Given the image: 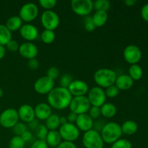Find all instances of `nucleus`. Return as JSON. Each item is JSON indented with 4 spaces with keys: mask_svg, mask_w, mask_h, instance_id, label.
Instances as JSON below:
<instances>
[{
    "mask_svg": "<svg viewBox=\"0 0 148 148\" xmlns=\"http://www.w3.org/2000/svg\"><path fill=\"white\" fill-rule=\"evenodd\" d=\"M72 95L67 88L55 87L47 96L48 104L53 109L64 110L69 106Z\"/></svg>",
    "mask_w": 148,
    "mask_h": 148,
    "instance_id": "f257e3e1",
    "label": "nucleus"
},
{
    "mask_svg": "<svg viewBox=\"0 0 148 148\" xmlns=\"http://www.w3.org/2000/svg\"><path fill=\"white\" fill-rule=\"evenodd\" d=\"M116 77V73L113 69L109 68H101L95 72L93 79L97 86L104 89L115 85Z\"/></svg>",
    "mask_w": 148,
    "mask_h": 148,
    "instance_id": "f03ea898",
    "label": "nucleus"
},
{
    "mask_svg": "<svg viewBox=\"0 0 148 148\" xmlns=\"http://www.w3.org/2000/svg\"><path fill=\"white\" fill-rule=\"evenodd\" d=\"M101 135L104 143L112 145L122 135L121 125L116 122L106 123L101 131Z\"/></svg>",
    "mask_w": 148,
    "mask_h": 148,
    "instance_id": "7ed1b4c3",
    "label": "nucleus"
},
{
    "mask_svg": "<svg viewBox=\"0 0 148 148\" xmlns=\"http://www.w3.org/2000/svg\"><path fill=\"white\" fill-rule=\"evenodd\" d=\"M82 143L85 148H103L104 142L101 133L95 130L84 132Z\"/></svg>",
    "mask_w": 148,
    "mask_h": 148,
    "instance_id": "20e7f679",
    "label": "nucleus"
},
{
    "mask_svg": "<svg viewBox=\"0 0 148 148\" xmlns=\"http://www.w3.org/2000/svg\"><path fill=\"white\" fill-rule=\"evenodd\" d=\"M40 23L45 30L54 31L60 24V18L53 10L44 11L40 15Z\"/></svg>",
    "mask_w": 148,
    "mask_h": 148,
    "instance_id": "39448f33",
    "label": "nucleus"
},
{
    "mask_svg": "<svg viewBox=\"0 0 148 148\" xmlns=\"http://www.w3.org/2000/svg\"><path fill=\"white\" fill-rule=\"evenodd\" d=\"M91 105L86 95L85 96L73 97L69 104V110L71 112L77 115L87 114L90 108Z\"/></svg>",
    "mask_w": 148,
    "mask_h": 148,
    "instance_id": "423d86ee",
    "label": "nucleus"
},
{
    "mask_svg": "<svg viewBox=\"0 0 148 148\" xmlns=\"http://www.w3.org/2000/svg\"><path fill=\"white\" fill-rule=\"evenodd\" d=\"M38 7L35 3L28 2L23 4L19 11V17L23 22L30 23L34 21L38 16Z\"/></svg>",
    "mask_w": 148,
    "mask_h": 148,
    "instance_id": "0eeeda50",
    "label": "nucleus"
},
{
    "mask_svg": "<svg viewBox=\"0 0 148 148\" xmlns=\"http://www.w3.org/2000/svg\"><path fill=\"white\" fill-rule=\"evenodd\" d=\"M71 8L77 15L87 17L93 10V1L91 0H72Z\"/></svg>",
    "mask_w": 148,
    "mask_h": 148,
    "instance_id": "6e6552de",
    "label": "nucleus"
},
{
    "mask_svg": "<svg viewBox=\"0 0 148 148\" xmlns=\"http://www.w3.org/2000/svg\"><path fill=\"white\" fill-rule=\"evenodd\" d=\"M59 132L60 134L63 141L74 143L79 137L80 131L78 130L75 124H71L67 122L66 124L61 125L59 129Z\"/></svg>",
    "mask_w": 148,
    "mask_h": 148,
    "instance_id": "1a4fd4ad",
    "label": "nucleus"
},
{
    "mask_svg": "<svg viewBox=\"0 0 148 148\" xmlns=\"http://www.w3.org/2000/svg\"><path fill=\"white\" fill-rule=\"evenodd\" d=\"M19 120L17 110L14 108H7L0 114V125L5 129H12Z\"/></svg>",
    "mask_w": 148,
    "mask_h": 148,
    "instance_id": "9d476101",
    "label": "nucleus"
},
{
    "mask_svg": "<svg viewBox=\"0 0 148 148\" xmlns=\"http://www.w3.org/2000/svg\"><path fill=\"white\" fill-rule=\"evenodd\" d=\"M87 98L90 103L91 106H96L101 108L106 103V95L105 90L100 87L95 86L89 90Z\"/></svg>",
    "mask_w": 148,
    "mask_h": 148,
    "instance_id": "9b49d317",
    "label": "nucleus"
},
{
    "mask_svg": "<svg viewBox=\"0 0 148 148\" xmlns=\"http://www.w3.org/2000/svg\"><path fill=\"white\" fill-rule=\"evenodd\" d=\"M54 88L55 81L46 75L39 77L34 83L35 91L40 95H48Z\"/></svg>",
    "mask_w": 148,
    "mask_h": 148,
    "instance_id": "f8f14e48",
    "label": "nucleus"
},
{
    "mask_svg": "<svg viewBox=\"0 0 148 148\" xmlns=\"http://www.w3.org/2000/svg\"><path fill=\"white\" fill-rule=\"evenodd\" d=\"M123 56L124 60L130 65L137 64L142 59V51L136 45H129L124 49Z\"/></svg>",
    "mask_w": 148,
    "mask_h": 148,
    "instance_id": "ddd939ff",
    "label": "nucleus"
},
{
    "mask_svg": "<svg viewBox=\"0 0 148 148\" xmlns=\"http://www.w3.org/2000/svg\"><path fill=\"white\" fill-rule=\"evenodd\" d=\"M18 52L22 57L30 60L36 59L38 53V49L33 42L26 41L20 45Z\"/></svg>",
    "mask_w": 148,
    "mask_h": 148,
    "instance_id": "4468645a",
    "label": "nucleus"
},
{
    "mask_svg": "<svg viewBox=\"0 0 148 148\" xmlns=\"http://www.w3.org/2000/svg\"><path fill=\"white\" fill-rule=\"evenodd\" d=\"M72 97L85 96L89 91L88 85L81 79H74L68 88Z\"/></svg>",
    "mask_w": 148,
    "mask_h": 148,
    "instance_id": "2eb2a0df",
    "label": "nucleus"
},
{
    "mask_svg": "<svg viewBox=\"0 0 148 148\" xmlns=\"http://www.w3.org/2000/svg\"><path fill=\"white\" fill-rule=\"evenodd\" d=\"M20 35L27 42H32L36 40L39 36V32L37 27L33 24H23L20 29Z\"/></svg>",
    "mask_w": 148,
    "mask_h": 148,
    "instance_id": "dca6fc26",
    "label": "nucleus"
},
{
    "mask_svg": "<svg viewBox=\"0 0 148 148\" xmlns=\"http://www.w3.org/2000/svg\"><path fill=\"white\" fill-rule=\"evenodd\" d=\"M19 119L21 120L22 122L27 123L32 121L36 119L34 108L29 104H23L17 110Z\"/></svg>",
    "mask_w": 148,
    "mask_h": 148,
    "instance_id": "f3484780",
    "label": "nucleus"
},
{
    "mask_svg": "<svg viewBox=\"0 0 148 148\" xmlns=\"http://www.w3.org/2000/svg\"><path fill=\"white\" fill-rule=\"evenodd\" d=\"M93 124L94 120L91 119V117L88 114H84L77 116L75 124L79 131L86 132L93 129Z\"/></svg>",
    "mask_w": 148,
    "mask_h": 148,
    "instance_id": "a211bd4d",
    "label": "nucleus"
},
{
    "mask_svg": "<svg viewBox=\"0 0 148 148\" xmlns=\"http://www.w3.org/2000/svg\"><path fill=\"white\" fill-rule=\"evenodd\" d=\"M36 119L40 121H46L52 114V108L46 103H40L34 108Z\"/></svg>",
    "mask_w": 148,
    "mask_h": 148,
    "instance_id": "6ab92c4d",
    "label": "nucleus"
},
{
    "mask_svg": "<svg viewBox=\"0 0 148 148\" xmlns=\"http://www.w3.org/2000/svg\"><path fill=\"white\" fill-rule=\"evenodd\" d=\"M134 81L126 74H122L116 77L115 85L119 90H127L132 88Z\"/></svg>",
    "mask_w": 148,
    "mask_h": 148,
    "instance_id": "aec40b11",
    "label": "nucleus"
},
{
    "mask_svg": "<svg viewBox=\"0 0 148 148\" xmlns=\"http://www.w3.org/2000/svg\"><path fill=\"white\" fill-rule=\"evenodd\" d=\"M92 20L95 27H101L105 25L108 20V14L107 12L95 11L92 14Z\"/></svg>",
    "mask_w": 148,
    "mask_h": 148,
    "instance_id": "412c9836",
    "label": "nucleus"
},
{
    "mask_svg": "<svg viewBox=\"0 0 148 148\" xmlns=\"http://www.w3.org/2000/svg\"><path fill=\"white\" fill-rule=\"evenodd\" d=\"M23 25V22L20 17L18 15H14L7 19L5 26L10 32H14L20 30Z\"/></svg>",
    "mask_w": 148,
    "mask_h": 148,
    "instance_id": "4be33fe9",
    "label": "nucleus"
},
{
    "mask_svg": "<svg viewBox=\"0 0 148 148\" xmlns=\"http://www.w3.org/2000/svg\"><path fill=\"white\" fill-rule=\"evenodd\" d=\"M46 143L48 146L51 147H56L62 142V139L61 137L58 130L55 131H49L46 138Z\"/></svg>",
    "mask_w": 148,
    "mask_h": 148,
    "instance_id": "5701e85b",
    "label": "nucleus"
},
{
    "mask_svg": "<svg viewBox=\"0 0 148 148\" xmlns=\"http://www.w3.org/2000/svg\"><path fill=\"white\" fill-rule=\"evenodd\" d=\"M101 116L106 119H111L116 116L117 113L116 106L112 103L106 102L101 107Z\"/></svg>",
    "mask_w": 148,
    "mask_h": 148,
    "instance_id": "b1692460",
    "label": "nucleus"
},
{
    "mask_svg": "<svg viewBox=\"0 0 148 148\" xmlns=\"http://www.w3.org/2000/svg\"><path fill=\"white\" fill-rule=\"evenodd\" d=\"M122 134L131 136L135 134L138 130V125L132 120H127L121 125Z\"/></svg>",
    "mask_w": 148,
    "mask_h": 148,
    "instance_id": "393cba45",
    "label": "nucleus"
},
{
    "mask_svg": "<svg viewBox=\"0 0 148 148\" xmlns=\"http://www.w3.org/2000/svg\"><path fill=\"white\" fill-rule=\"evenodd\" d=\"M45 126L49 131H55L61 127L59 116L57 114H52L45 121Z\"/></svg>",
    "mask_w": 148,
    "mask_h": 148,
    "instance_id": "a878e982",
    "label": "nucleus"
},
{
    "mask_svg": "<svg viewBox=\"0 0 148 148\" xmlns=\"http://www.w3.org/2000/svg\"><path fill=\"white\" fill-rule=\"evenodd\" d=\"M129 76L134 81L140 80L143 76V70L138 64L131 65L129 68Z\"/></svg>",
    "mask_w": 148,
    "mask_h": 148,
    "instance_id": "bb28decb",
    "label": "nucleus"
},
{
    "mask_svg": "<svg viewBox=\"0 0 148 148\" xmlns=\"http://www.w3.org/2000/svg\"><path fill=\"white\" fill-rule=\"evenodd\" d=\"M12 40V32L8 30L5 25H0V45L5 46Z\"/></svg>",
    "mask_w": 148,
    "mask_h": 148,
    "instance_id": "cd10ccee",
    "label": "nucleus"
},
{
    "mask_svg": "<svg viewBox=\"0 0 148 148\" xmlns=\"http://www.w3.org/2000/svg\"><path fill=\"white\" fill-rule=\"evenodd\" d=\"M111 8V2L108 0H97L93 1V10L95 11H103L108 12Z\"/></svg>",
    "mask_w": 148,
    "mask_h": 148,
    "instance_id": "c85d7f7f",
    "label": "nucleus"
},
{
    "mask_svg": "<svg viewBox=\"0 0 148 148\" xmlns=\"http://www.w3.org/2000/svg\"><path fill=\"white\" fill-rule=\"evenodd\" d=\"M40 40L42 42L46 44H51L53 43L56 38V35H55L54 31L49 30H44L41 33L40 36Z\"/></svg>",
    "mask_w": 148,
    "mask_h": 148,
    "instance_id": "c756f323",
    "label": "nucleus"
},
{
    "mask_svg": "<svg viewBox=\"0 0 148 148\" xmlns=\"http://www.w3.org/2000/svg\"><path fill=\"white\" fill-rule=\"evenodd\" d=\"M25 143L23 140L20 136L12 137L9 143V148H25Z\"/></svg>",
    "mask_w": 148,
    "mask_h": 148,
    "instance_id": "7c9ffc66",
    "label": "nucleus"
},
{
    "mask_svg": "<svg viewBox=\"0 0 148 148\" xmlns=\"http://www.w3.org/2000/svg\"><path fill=\"white\" fill-rule=\"evenodd\" d=\"M49 132V130L46 128L45 124H39L35 132H36V136L38 140H46Z\"/></svg>",
    "mask_w": 148,
    "mask_h": 148,
    "instance_id": "2f4dec72",
    "label": "nucleus"
},
{
    "mask_svg": "<svg viewBox=\"0 0 148 148\" xmlns=\"http://www.w3.org/2000/svg\"><path fill=\"white\" fill-rule=\"evenodd\" d=\"M111 148H132V145L130 140L119 139L111 145Z\"/></svg>",
    "mask_w": 148,
    "mask_h": 148,
    "instance_id": "473e14b6",
    "label": "nucleus"
},
{
    "mask_svg": "<svg viewBox=\"0 0 148 148\" xmlns=\"http://www.w3.org/2000/svg\"><path fill=\"white\" fill-rule=\"evenodd\" d=\"M73 80L74 79L72 75H69V74H64L61 77L60 79H59V86L68 89V88Z\"/></svg>",
    "mask_w": 148,
    "mask_h": 148,
    "instance_id": "72a5a7b5",
    "label": "nucleus"
},
{
    "mask_svg": "<svg viewBox=\"0 0 148 148\" xmlns=\"http://www.w3.org/2000/svg\"><path fill=\"white\" fill-rule=\"evenodd\" d=\"M12 132L15 136H21L23 133L27 130V127L25 123L18 122L12 127Z\"/></svg>",
    "mask_w": 148,
    "mask_h": 148,
    "instance_id": "f704fd0d",
    "label": "nucleus"
},
{
    "mask_svg": "<svg viewBox=\"0 0 148 148\" xmlns=\"http://www.w3.org/2000/svg\"><path fill=\"white\" fill-rule=\"evenodd\" d=\"M56 0H40L39 4L43 9H44L45 11L47 10H52L56 6Z\"/></svg>",
    "mask_w": 148,
    "mask_h": 148,
    "instance_id": "c9c22d12",
    "label": "nucleus"
},
{
    "mask_svg": "<svg viewBox=\"0 0 148 148\" xmlns=\"http://www.w3.org/2000/svg\"><path fill=\"white\" fill-rule=\"evenodd\" d=\"M120 90L118 89L116 86L115 85H111V86L108 87V88H106L105 93L106 95V98H114L117 96V95L119 94Z\"/></svg>",
    "mask_w": 148,
    "mask_h": 148,
    "instance_id": "e433bc0d",
    "label": "nucleus"
},
{
    "mask_svg": "<svg viewBox=\"0 0 148 148\" xmlns=\"http://www.w3.org/2000/svg\"><path fill=\"white\" fill-rule=\"evenodd\" d=\"M88 115L91 117L93 120H97L100 118L101 116V108L99 107L96 106H91L90 110L88 111Z\"/></svg>",
    "mask_w": 148,
    "mask_h": 148,
    "instance_id": "4c0bfd02",
    "label": "nucleus"
},
{
    "mask_svg": "<svg viewBox=\"0 0 148 148\" xmlns=\"http://www.w3.org/2000/svg\"><path fill=\"white\" fill-rule=\"evenodd\" d=\"M59 75H60V72H59V69L55 67V66H51V67L49 68L47 72H46V76L49 77V78L52 79L53 80L57 79L59 77Z\"/></svg>",
    "mask_w": 148,
    "mask_h": 148,
    "instance_id": "58836bf2",
    "label": "nucleus"
},
{
    "mask_svg": "<svg viewBox=\"0 0 148 148\" xmlns=\"http://www.w3.org/2000/svg\"><path fill=\"white\" fill-rule=\"evenodd\" d=\"M84 26H85V29L88 32L93 31L95 29V25H94L93 23L92 20V17L91 16H87L85 17L84 19Z\"/></svg>",
    "mask_w": 148,
    "mask_h": 148,
    "instance_id": "ea45409f",
    "label": "nucleus"
},
{
    "mask_svg": "<svg viewBox=\"0 0 148 148\" xmlns=\"http://www.w3.org/2000/svg\"><path fill=\"white\" fill-rule=\"evenodd\" d=\"M19 43L16 41L15 40H13L12 39L11 40L8 42L7 43V45L5 46V48L7 50H8L10 52H16L17 51L19 50Z\"/></svg>",
    "mask_w": 148,
    "mask_h": 148,
    "instance_id": "a19ab883",
    "label": "nucleus"
},
{
    "mask_svg": "<svg viewBox=\"0 0 148 148\" xmlns=\"http://www.w3.org/2000/svg\"><path fill=\"white\" fill-rule=\"evenodd\" d=\"M30 148H49V146L45 140H37L32 144Z\"/></svg>",
    "mask_w": 148,
    "mask_h": 148,
    "instance_id": "79ce46f5",
    "label": "nucleus"
},
{
    "mask_svg": "<svg viewBox=\"0 0 148 148\" xmlns=\"http://www.w3.org/2000/svg\"><path fill=\"white\" fill-rule=\"evenodd\" d=\"M104 120L103 119H97L95 121H94V124H93V130H96L98 131V132H101V130L103 129V127H104V125L106 124V123L104 122Z\"/></svg>",
    "mask_w": 148,
    "mask_h": 148,
    "instance_id": "37998d69",
    "label": "nucleus"
},
{
    "mask_svg": "<svg viewBox=\"0 0 148 148\" xmlns=\"http://www.w3.org/2000/svg\"><path fill=\"white\" fill-rule=\"evenodd\" d=\"M27 66L31 70H37L39 67V62L36 59H30L28 60Z\"/></svg>",
    "mask_w": 148,
    "mask_h": 148,
    "instance_id": "c03bdc74",
    "label": "nucleus"
},
{
    "mask_svg": "<svg viewBox=\"0 0 148 148\" xmlns=\"http://www.w3.org/2000/svg\"><path fill=\"white\" fill-rule=\"evenodd\" d=\"M140 14H141L142 18L145 21L148 23V3L143 5V7H142L141 11H140Z\"/></svg>",
    "mask_w": 148,
    "mask_h": 148,
    "instance_id": "a18cd8bd",
    "label": "nucleus"
},
{
    "mask_svg": "<svg viewBox=\"0 0 148 148\" xmlns=\"http://www.w3.org/2000/svg\"><path fill=\"white\" fill-rule=\"evenodd\" d=\"M20 137H21V138L23 139L25 143H27V142H30L33 139V133H32L31 131L27 130Z\"/></svg>",
    "mask_w": 148,
    "mask_h": 148,
    "instance_id": "49530a36",
    "label": "nucleus"
},
{
    "mask_svg": "<svg viewBox=\"0 0 148 148\" xmlns=\"http://www.w3.org/2000/svg\"><path fill=\"white\" fill-rule=\"evenodd\" d=\"M56 148H77L74 143L62 141Z\"/></svg>",
    "mask_w": 148,
    "mask_h": 148,
    "instance_id": "de8ad7c7",
    "label": "nucleus"
},
{
    "mask_svg": "<svg viewBox=\"0 0 148 148\" xmlns=\"http://www.w3.org/2000/svg\"><path fill=\"white\" fill-rule=\"evenodd\" d=\"M39 123H38V120L36 119H35L34 120H33L32 121H30V122H29L28 124H27V129H29L30 130H31V131H36V130L37 129V127H38L39 125Z\"/></svg>",
    "mask_w": 148,
    "mask_h": 148,
    "instance_id": "09e8293b",
    "label": "nucleus"
},
{
    "mask_svg": "<svg viewBox=\"0 0 148 148\" xmlns=\"http://www.w3.org/2000/svg\"><path fill=\"white\" fill-rule=\"evenodd\" d=\"M77 114H75V113L70 112L69 114H68L67 117V121L69 123H71V124H75L77 121Z\"/></svg>",
    "mask_w": 148,
    "mask_h": 148,
    "instance_id": "8fccbe9b",
    "label": "nucleus"
},
{
    "mask_svg": "<svg viewBox=\"0 0 148 148\" xmlns=\"http://www.w3.org/2000/svg\"><path fill=\"white\" fill-rule=\"evenodd\" d=\"M6 52H7V49H6L5 46L0 45V60L4 57V56L6 54Z\"/></svg>",
    "mask_w": 148,
    "mask_h": 148,
    "instance_id": "3c124183",
    "label": "nucleus"
},
{
    "mask_svg": "<svg viewBox=\"0 0 148 148\" xmlns=\"http://www.w3.org/2000/svg\"><path fill=\"white\" fill-rule=\"evenodd\" d=\"M137 3V1L135 0H126L124 1V4L127 6V7H133Z\"/></svg>",
    "mask_w": 148,
    "mask_h": 148,
    "instance_id": "603ef678",
    "label": "nucleus"
},
{
    "mask_svg": "<svg viewBox=\"0 0 148 148\" xmlns=\"http://www.w3.org/2000/svg\"><path fill=\"white\" fill-rule=\"evenodd\" d=\"M59 121H60L61 125H63V124H66L68 122L66 116H59Z\"/></svg>",
    "mask_w": 148,
    "mask_h": 148,
    "instance_id": "864d4df0",
    "label": "nucleus"
},
{
    "mask_svg": "<svg viewBox=\"0 0 148 148\" xmlns=\"http://www.w3.org/2000/svg\"><path fill=\"white\" fill-rule=\"evenodd\" d=\"M3 95H4V91H3L2 88L0 87V98L3 96Z\"/></svg>",
    "mask_w": 148,
    "mask_h": 148,
    "instance_id": "5fc2aeb1",
    "label": "nucleus"
}]
</instances>
